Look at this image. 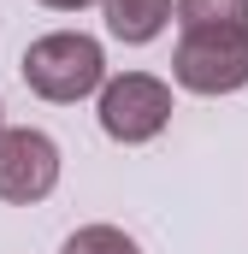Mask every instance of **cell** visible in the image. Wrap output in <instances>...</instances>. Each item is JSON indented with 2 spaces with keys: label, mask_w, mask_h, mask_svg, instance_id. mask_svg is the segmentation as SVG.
<instances>
[{
  "label": "cell",
  "mask_w": 248,
  "mask_h": 254,
  "mask_svg": "<svg viewBox=\"0 0 248 254\" xmlns=\"http://www.w3.org/2000/svg\"><path fill=\"white\" fill-rule=\"evenodd\" d=\"M24 83L42 101H83L107 83V54L83 30H54L24 48Z\"/></svg>",
  "instance_id": "6da1fadb"
},
{
  "label": "cell",
  "mask_w": 248,
  "mask_h": 254,
  "mask_svg": "<svg viewBox=\"0 0 248 254\" xmlns=\"http://www.w3.org/2000/svg\"><path fill=\"white\" fill-rule=\"evenodd\" d=\"M172 77L189 95H237L248 83V30H189L172 54Z\"/></svg>",
  "instance_id": "7a4b0ae2"
},
{
  "label": "cell",
  "mask_w": 248,
  "mask_h": 254,
  "mask_svg": "<svg viewBox=\"0 0 248 254\" xmlns=\"http://www.w3.org/2000/svg\"><path fill=\"white\" fill-rule=\"evenodd\" d=\"M172 125V89L148 71H124L113 83H101V130L136 148V142H154L160 130Z\"/></svg>",
  "instance_id": "3957f363"
},
{
  "label": "cell",
  "mask_w": 248,
  "mask_h": 254,
  "mask_svg": "<svg viewBox=\"0 0 248 254\" xmlns=\"http://www.w3.org/2000/svg\"><path fill=\"white\" fill-rule=\"evenodd\" d=\"M60 184V148L42 130H0V201H42Z\"/></svg>",
  "instance_id": "277c9868"
},
{
  "label": "cell",
  "mask_w": 248,
  "mask_h": 254,
  "mask_svg": "<svg viewBox=\"0 0 248 254\" xmlns=\"http://www.w3.org/2000/svg\"><path fill=\"white\" fill-rule=\"evenodd\" d=\"M101 12H107V30L119 42H130V48L154 42L172 24V0H101Z\"/></svg>",
  "instance_id": "5b68a950"
},
{
  "label": "cell",
  "mask_w": 248,
  "mask_h": 254,
  "mask_svg": "<svg viewBox=\"0 0 248 254\" xmlns=\"http://www.w3.org/2000/svg\"><path fill=\"white\" fill-rule=\"evenodd\" d=\"M172 18L189 30H248V0H178Z\"/></svg>",
  "instance_id": "8992f818"
},
{
  "label": "cell",
  "mask_w": 248,
  "mask_h": 254,
  "mask_svg": "<svg viewBox=\"0 0 248 254\" xmlns=\"http://www.w3.org/2000/svg\"><path fill=\"white\" fill-rule=\"evenodd\" d=\"M60 254H142V249L124 237L119 225H83V231H71V237H65Z\"/></svg>",
  "instance_id": "52a82bcc"
},
{
  "label": "cell",
  "mask_w": 248,
  "mask_h": 254,
  "mask_svg": "<svg viewBox=\"0 0 248 254\" xmlns=\"http://www.w3.org/2000/svg\"><path fill=\"white\" fill-rule=\"evenodd\" d=\"M42 6H54V12H83L89 0H42Z\"/></svg>",
  "instance_id": "ba28073f"
},
{
  "label": "cell",
  "mask_w": 248,
  "mask_h": 254,
  "mask_svg": "<svg viewBox=\"0 0 248 254\" xmlns=\"http://www.w3.org/2000/svg\"><path fill=\"white\" fill-rule=\"evenodd\" d=\"M0 130H6V125H0Z\"/></svg>",
  "instance_id": "9c48e42d"
}]
</instances>
